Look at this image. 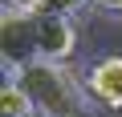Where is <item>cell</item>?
<instances>
[{
  "label": "cell",
  "instance_id": "2",
  "mask_svg": "<svg viewBox=\"0 0 122 117\" xmlns=\"http://www.w3.org/2000/svg\"><path fill=\"white\" fill-rule=\"evenodd\" d=\"M0 56L12 73L41 61L37 52V12L33 8H4L0 16Z\"/></svg>",
  "mask_w": 122,
  "mask_h": 117
},
{
  "label": "cell",
  "instance_id": "8",
  "mask_svg": "<svg viewBox=\"0 0 122 117\" xmlns=\"http://www.w3.org/2000/svg\"><path fill=\"white\" fill-rule=\"evenodd\" d=\"M37 0H4V8H33Z\"/></svg>",
  "mask_w": 122,
  "mask_h": 117
},
{
  "label": "cell",
  "instance_id": "1",
  "mask_svg": "<svg viewBox=\"0 0 122 117\" xmlns=\"http://www.w3.org/2000/svg\"><path fill=\"white\" fill-rule=\"evenodd\" d=\"M16 81H20V89L29 93V101H33V109L41 117H90L86 101H81V89L73 85V77L61 65L37 61V65L20 69Z\"/></svg>",
  "mask_w": 122,
  "mask_h": 117
},
{
  "label": "cell",
  "instance_id": "5",
  "mask_svg": "<svg viewBox=\"0 0 122 117\" xmlns=\"http://www.w3.org/2000/svg\"><path fill=\"white\" fill-rule=\"evenodd\" d=\"M0 113H4V117H33V113H37L33 101H29V93L20 89L16 77L4 81V89H0Z\"/></svg>",
  "mask_w": 122,
  "mask_h": 117
},
{
  "label": "cell",
  "instance_id": "3",
  "mask_svg": "<svg viewBox=\"0 0 122 117\" xmlns=\"http://www.w3.org/2000/svg\"><path fill=\"white\" fill-rule=\"evenodd\" d=\"M73 48H77V28H73L69 16L37 12V52H41L45 65H61L65 56H73Z\"/></svg>",
  "mask_w": 122,
  "mask_h": 117
},
{
  "label": "cell",
  "instance_id": "9",
  "mask_svg": "<svg viewBox=\"0 0 122 117\" xmlns=\"http://www.w3.org/2000/svg\"><path fill=\"white\" fill-rule=\"evenodd\" d=\"M33 117H41V113H33Z\"/></svg>",
  "mask_w": 122,
  "mask_h": 117
},
{
  "label": "cell",
  "instance_id": "7",
  "mask_svg": "<svg viewBox=\"0 0 122 117\" xmlns=\"http://www.w3.org/2000/svg\"><path fill=\"white\" fill-rule=\"evenodd\" d=\"M90 4H98V8H106V12H114V16H122V0H90Z\"/></svg>",
  "mask_w": 122,
  "mask_h": 117
},
{
  "label": "cell",
  "instance_id": "6",
  "mask_svg": "<svg viewBox=\"0 0 122 117\" xmlns=\"http://www.w3.org/2000/svg\"><path fill=\"white\" fill-rule=\"evenodd\" d=\"M81 4H90V0H37V12H53V16H73Z\"/></svg>",
  "mask_w": 122,
  "mask_h": 117
},
{
  "label": "cell",
  "instance_id": "4",
  "mask_svg": "<svg viewBox=\"0 0 122 117\" xmlns=\"http://www.w3.org/2000/svg\"><path fill=\"white\" fill-rule=\"evenodd\" d=\"M86 93L106 109H122V56H106L86 73Z\"/></svg>",
  "mask_w": 122,
  "mask_h": 117
}]
</instances>
